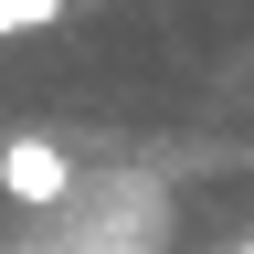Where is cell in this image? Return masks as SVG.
<instances>
[{
    "mask_svg": "<svg viewBox=\"0 0 254 254\" xmlns=\"http://www.w3.org/2000/svg\"><path fill=\"white\" fill-rule=\"evenodd\" d=\"M64 0H0V32H53Z\"/></svg>",
    "mask_w": 254,
    "mask_h": 254,
    "instance_id": "2",
    "label": "cell"
},
{
    "mask_svg": "<svg viewBox=\"0 0 254 254\" xmlns=\"http://www.w3.org/2000/svg\"><path fill=\"white\" fill-rule=\"evenodd\" d=\"M0 190H11L21 212H64V201H74V159H64V138H11V148H0Z\"/></svg>",
    "mask_w": 254,
    "mask_h": 254,
    "instance_id": "1",
    "label": "cell"
}]
</instances>
